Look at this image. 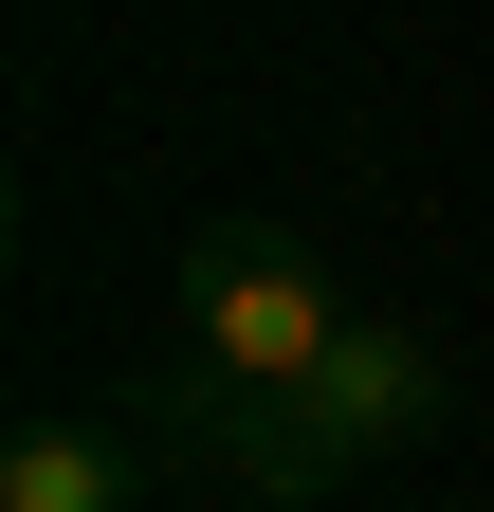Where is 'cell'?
<instances>
[{"mask_svg":"<svg viewBox=\"0 0 494 512\" xmlns=\"http://www.w3.org/2000/svg\"><path fill=\"white\" fill-rule=\"evenodd\" d=\"M165 421L202 439L220 476H257V494H330V476L403 458V439L440 421V348H421L403 311H348V348L293 384V403H238V384H202V366L165 348Z\"/></svg>","mask_w":494,"mask_h":512,"instance_id":"cell-1","label":"cell"},{"mask_svg":"<svg viewBox=\"0 0 494 512\" xmlns=\"http://www.w3.org/2000/svg\"><path fill=\"white\" fill-rule=\"evenodd\" d=\"M330 348H348V293H330V256L293 220H202V238H183V366H202V384L293 403Z\"/></svg>","mask_w":494,"mask_h":512,"instance_id":"cell-2","label":"cell"},{"mask_svg":"<svg viewBox=\"0 0 494 512\" xmlns=\"http://www.w3.org/2000/svg\"><path fill=\"white\" fill-rule=\"evenodd\" d=\"M129 494H147V458L110 421H19L0 439V512H129Z\"/></svg>","mask_w":494,"mask_h":512,"instance_id":"cell-3","label":"cell"}]
</instances>
